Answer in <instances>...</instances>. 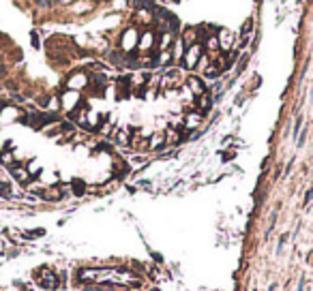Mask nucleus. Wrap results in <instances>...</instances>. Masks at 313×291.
Here are the masks:
<instances>
[{"label":"nucleus","instance_id":"obj_6","mask_svg":"<svg viewBox=\"0 0 313 291\" xmlns=\"http://www.w3.org/2000/svg\"><path fill=\"white\" fill-rule=\"evenodd\" d=\"M217 39H219V45L223 50H229V45L234 43V34L229 30H221V37H217Z\"/></svg>","mask_w":313,"mask_h":291},{"label":"nucleus","instance_id":"obj_4","mask_svg":"<svg viewBox=\"0 0 313 291\" xmlns=\"http://www.w3.org/2000/svg\"><path fill=\"white\" fill-rule=\"evenodd\" d=\"M13 176H15V180H20L22 184H26L28 180H30V171H28L26 167H22V165H13Z\"/></svg>","mask_w":313,"mask_h":291},{"label":"nucleus","instance_id":"obj_2","mask_svg":"<svg viewBox=\"0 0 313 291\" xmlns=\"http://www.w3.org/2000/svg\"><path fill=\"white\" fill-rule=\"evenodd\" d=\"M138 41H140V39H138V32H135L133 28H129V30L122 34V50H125V52H131L133 47L138 45Z\"/></svg>","mask_w":313,"mask_h":291},{"label":"nucleus","instance_id":"obj_8","mask_svg":"<svg viewBox=\"0 0 313 291\" xmlns=\"http://www.w3.org/2000/svg\"><path fill=\"white\" fill-rule=\"evenodd\" d=\"M45 197L47 199H58V197H60V191H58V188H47Z\"/></svg>","mask_w":313,"mask_h":291},{"label":"nucleus","instance_id":"obj_9","mask_svg":"<svg viewBox=\"0 0 313 291\" xmlns=\"http://www.w3.org/2000/svg\"><path fill=\"white\" fill-rule=\"evenodd\" d=\"M0 161L11 165V163H13V154H11V152H2V154H0Z\"/></svg>","mask_w":313,"mask_h":291},{"label":"nucleus","instance_id":"obj_7","mask_svg":"<svg viewBox=\"0 0 313 291\" xmlns=\"http://www.w3.org/2000/svg\"><path fill=\"white\" fill-rule=\"evenodd\" d=\"M152 41H155V37H152V32H144V34H142V37H140V41H138V43H140V50H150V47H152Z\"/></svg>","mask_w":313,"mask_h":291},{"label":"nucleus","instance_id":"obj_10","mask_svg":"<svg viewBox=\"0 0 313 291\" xmlns=\"http://www.w3.org/2000/svg\"><path fill=\"white\" fill-rule=\"evenodd\" d=\"M30 41H32V45H34V47H39V39H37V34H32V39H30Z\"/></svg>","mask_w":313,"mask_h":291},{"label":"nucleus","instance_id":"obj_1","mask_svg":"<svg viewBox=\"0 0 313 291\" xmlns=\"http://www.w3.org/2000/svg\"><path fill=\"white\" fill-rule=\"evenodd\" d=\"M182 56H185V64H187V67L193 69V67H196V64L199 62V58H202V45H199V43L189 45L187 52H185Z\"/></svg>","mask_w":313,"mask_h":291},{"label":"nucleus","instance_id":"obj_3","mask_svg":"<svg viewBox=\"0 0 313 291\" xmlns=\"http://www.w3.org/2000/svg\"><path fill=\"white\" fill-rule=\"evenodd\" d=\"M86 84H88V77H86L84 73H75V75L69 79V88H71V90H82V88H84Z\"/></svg>","mask_w":313,"mask_h":291},{"label":"nucleus","instance_id":"obj_5","mask_svg":"<svg viewBox=\"0 0 313 291\" xmlns=\"http://www.w3.org/2000/svg\"><path fill=\"white\" fill-rule=\"evenodd\" d=\"M78 101H80V94H78V90H69V92H64V94H62V105H64V107H67V109H71V107H73V105L78 103Z\"/></svg>","mask_w":313,"mask_h":291}]
</instances>
